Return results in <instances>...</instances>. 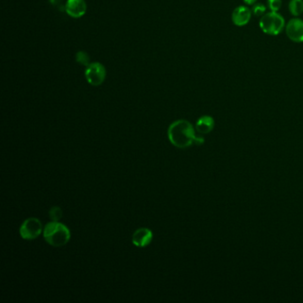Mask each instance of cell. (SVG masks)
Segmentation results:
<instances>
[{
    "label": "cell",
    "mask_w": 303,
    "mask_h": 303,
    "mask_svg": "<svg viewBox=\"0 0 303 303\" xmlns=\"http://www.w3.org/2000/svg\"><path fill=\"white\" fill-rule=\"evenodd\" d=\"M170 142L179 149H187L192 144L200 145L204 138L196 136L195 129L189 121L180 119L171 124L167 131Z\"/></svg>",
    "instance_id": "cell-1"
},
{
    "label": "cell",
    "mask_w": 303,
    "mask_h": 303,
    "mask_svg": "<svg viewBox=\"0 0 303 303\" xmlns=\"http://www.w3.org/2000/svg\"><path fill=\"white\" fill-rule=\"evenodd\" d=\"M106 69L100 62H91L89 65L86 67L85 76L86 79L92 87H100L103 85V82L106 78Z\"/></svg>",
    "instance_id": "cell-4"
},
{
    "label": "cell",
    "mask_w": 303,
    "mask_h": 303,
    "mask_svg": "<svg viewBox=\"0 0 303 303\" xmlns=\"http://www.w3.org/2000/svg\"><path fill=\"white\" fill-rule=\"evenodd\" d=\"M252 12L255 16H262L263 15H265L266 6L262 4H256L253 7Z\"/></svg>",
    "instance_id": "cell-14"
},
{
    "label": "cell",
    "mask_w": 303,
    "mask_h": 303,
    "mask_svg": "<svg viewBox=\"0 0 303 303\" xmlns=\"http://www.w3.org/2000/svg\"><path fill=\"white\" fill-rule=\"evenodd\" d=\"M45 240L54 247L64 246L71 239V231L69 227L59 222L47 223L43 230Z\"/></svg>",
    "instance_id": "cell-2"
},
{
    "label": "cell",
    "mask_w": 303,
    "mask_h": 303,
    "mask_svg": "<svg viewBox=\"0 0 303 303\" xmlns=\"http://www.w3.org/2000/svg\"><path fill=\"white\" fill-rule=\"evenodd\" d=\"M52 6L57 8L60 11H65V5L67 1L64 0H49Z\"/></svg>",
    "instance_id": "cell-16"
},
{
    "label": "cell",
    "mask_w": 303,
    "mask_h": 303,
    "mask_svg": "<svg viewBox=\"0 0 303 303\" xmlns=\"http://www.w3.org/2000/svg\"><path fill=\"white\" fill-rule=\"evenodd\" d=\"M246 5H255L257 0H243Z\"/></svg>",
    "instance_id": "cell-17"
},
{
    "label": "cell",
    "mask_w": 303,
    "mask_h": 303,
    "mask_svg": "<svg viewBox=\"0 0 303 303\" xmlns=\"http://www.w3.org/2000/svg\"><path fill=\"white\" fill-rule=\"evenodd\" d=\"M49 216L53 222H59L62 217V211L59 206H54L49 210Z\"/></svg>",
    "instance_id": "cell-13"
},
{
    "label": "cell",
    "mask_w": 303,
    "mask_h": 303,
    "mask_svg": "<svg viewBox=\"0 0 303 303\" xmlns=\"http://www.w3.org/2000/svg\"><path fill=\"white\" fill-rule=\"evenodd\" d=\"M260 27L263 32L276 36L285 28V19L277 12H270L263 15L260 21Z\"/></svg>",
    "instance_id": "cell-3"
},
{
    "label": "cell",
    "mask_w": 303,
    "mask_h": 303,
    "mask_svg": "<svg viewBox=\"0 0 303 303\" xmlns=\"http://www.w3.org/2000/svg\"><path fill=\"white\" fill-rule=\"evenodd\" d=\"M268 5L271 11L277 12L282 6V0H268Z\"/></svg>",
    "instance_id": "cell-15"
},
{
    "label": "cell",
    "mask_w": 303,
    "mask_h": 303,
    "mask_svg": "<svg viewBox=\"0 0 303 303\" xmlns=\"http://www.w3.org/2000/svg\"><path fill=\"white\" fill-rule=\"evenodd\" d=\"M214 127V120L210 116H204L197 121L196 130L201 135L211 133Z\"/></svg>",
    "instance_id": "cell-10"
},
{
    "label": "cell",
    "mask_w": 303,
    "mask_h": 303,
    "mask_svg": "<svg viewBox=\"0 0 303 303\" xmlns=\"http://www.w3.org/2000/svg\"><path fill=\"white\" fill-rule=\"evenodd\" d=\"M289 11L293 16H300L303 13V0H291L289 3Z\"/></svg>",
    "instance_id": "cell-11"
},
{
    "label": "cell",
    "mask_w": 303,
    "mask_h": 303,
    "mask_svg": "<svg viewBox=\"0 0 303 303\" xmlns=\"http://www.w3.org/2000/svg\"><path fill=\"white\" fill-rule=\"evenodd\" d=\"M42 231V223L33 217L25 220L20 227V235L24 240H34L41 235Z\"/></svg>",
    "instance_id": "cell-5"
},
{
    "label": "cell",
    "mask_w": 303,
    "mask_h": 303,
    "mask_svg": "<svg viewBox=\"0 0 303 303\" xmlns=\"http://www.w3.org/2000/svg\"><path fill=\"white\" fill-rule=\"evenodd\" d=\"M76 61L77 63H79L80 65L85 66V67H87L91 63L89 55L84 51H79L76 53Z\"/></svg>",
    "instance_id": "cell-12"
},
{
    "label": "cell",
    "mask_w": 303,
    "mask_h": 303,
    "mask_svg": "<svg viewBox=\"0 0 303 303\" xmlns=\"http://www.w3.org/2000/svg\"><path fill=\"white\" fill-rule=\"evenodd\" d=\"M251 17H252V11L248 7L244 6L236 7L231 15L233 23L238 27H242L248 24V22L251 20Z\"/></svg>",
    "instance_id": "cell-9"
},
{
    "label": "cell",
    "mask_w": 303,
    "mask_h": 303,
    "mask_svg": "<svg viewBox=\"0 0 303 303\" xmlns=\"http://www.w3.org/2000/svg\"><path fill=\"white\" fill-rule=\"evenodd\" d=\"M87 5L85 0H67L65 12L71 18L78 19L86 15Z\"/></svg>",
    "instance_id": "cell-7"
},
{
    "label": "cell",
    "mask_w": 303,
    "mask_h": 303,
    "mask_svg": "<svg viewBox=\"0 0 303 303\" xmlns=\"http://www.w3.org/2000/svg\"><path fill=\"white\" fill-rule=\"evenodd\" d=\"M287 37L292 42H303V21L299 18H293L287 23L286 27Z\"/></svg>",
    "instance_id": "cell-6"
},
{
    "label": "cell",
    "mask_w": 303,
    "mask_h": 303,
    "mask_svg": "<svg viewBox=\"0 0 303 303\" xmlns=\"http://www.w3.org/2000/svg\"><path fill=\"white\" fill-rule=\"evenodd\" d=\"M152 239H153V233L152 230L147 227H141L133 234L132 242L134 245H136L137 247L143 248L152 243Z\"/></svg>",
    "instance_id": "cell-8"
}]
</instances>
